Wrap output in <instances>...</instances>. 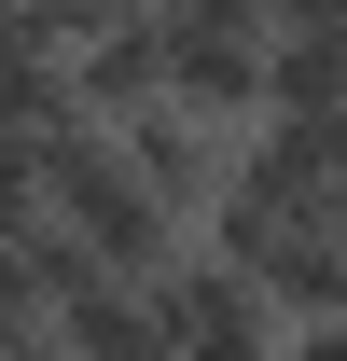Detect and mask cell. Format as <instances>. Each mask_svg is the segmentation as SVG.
<instances>
[{
    "mask_svg": "<svg viewBox=\"0 0 347 361\" xmlns=\"http://www.w3.org/2000/svg\"><path fill=\"white\" fill-rule=\"evenodd\" d=\"M42 223H56V167H42V139H0V250H28Z\"/></svg>",
    "mask_w": 347,
    "mask_h": 361,
    "instance_id": "6",
    "label": "cell"
},
{
    "mask_svg": "<svg viewBox=\"0 0 347 361\" xmlns=\"http://www.w3.org/2000/svg\"><path fill=\"white\" fill-rule=\"evenodd\" d=\"M139 14H153V0H28V28H42V42H111V28H139Z\"/></svg>",
    "mask_w": 347,
    "mask_h": 361,
    "instance_id": "8",
    "label": "cell"
},
{
    "mask_svg": "<svg viewBox=\"0 0 347 361\" xmlns=\"http://www.w3.org/2000/svg\"><path fill=\"white\" fill-rule=\"evenodd\" d=\"M56 334V292H42V250H0V361H28Z\"/></svg>",
    "mask_w": 347,
    "mask_h": 361,
    "instance_id": "7",
    "label": "cell"
},
{
    "mask_svg": "<svg viewBox=\"0 0 347 361\" xmlns=\"http://www.w3.org/2000/svg\"><path fill=\"white\" fill-rule=\"evenodd\" d=\"M28 361H84V348H70V334H42V348H28Z\"/></svg>",
    "mask_w": 347,
    "mask_h": 361,
    "instance_id": "11",
    "label": "cell"
},
{
    "mask_svg": "<svg viewBox=\"0 0 347 361\" xmlns=\"http://www.w3.org/2000/svg\"><path fill=\"white\" fill-rule=\"evenodd\" d=\"M153 292H167V361H292L278 292H264L236 250H209V236H195V250H181Z\"/></svg>",
    "mask_w": 347,
    "mask_h": 361,
    "instance_id": "2",
    "label": "cell"
},
{
    "mask_svg": "<svg viewBox=\"0 0 347 361\" xmlns=\"http://www.w3.org/2000/svg\"><path fill=\"white\" fill-rule=\"evenodd\" d=\"M292 361H347V319H305V334H292Z\"/></svg>",
    "mask_w": 347,
    "mask_h": 361,
    "instance_id": "10",
    "label": "cell"
},
{
    "mask_svg": "<svg viewBox=\"0 0 347 361\" xmlns=\"http://www.w3.org/2000/svg\"><path fill=\"white\" fill-rule=\"evenodd\" d=\"M97 126L84 111V56L42 42V28H0V139H70Z\"/></svg>",
    "mask_w": 347,
    "mask_h": 361,
    "instance_id": "4",
    "label": "cell"
},
{
    "mask_svg": "<svg viewBox=\"0 0 347 361\" xmlns=\"http://www.w3.org/2000/svg\"><path fill=\"white\" fill-rule=\"evenodd\" d=\"M0 28H28V0H0Z\"/></svg>",
    "mask_w": 347,
    "mask_h": 361,
    "instance_id": "13",
    "label": "cell"
},
{
    "mask_svg": "<svg viewBox=\"0 0 347 361\" xmlns=\"http://www.w3.org/2000/svg\"><path fill=\"white\" fill-rule=\"evenodd\" d=\"M278 28H347V0H264Z\"/></svg>",
    "mask_w": 347,
    "mask_h": 361,
    "instance_id": "9",
    "label": "cell"
},
{
    "mask_svg": "<svg viewBox=\"0 0 347 361\" xmlns=\"http://www.w3.org/2000/svg\"><path fill=\"white\" fill-rule=\"evenodd\" d=\"M319 223H334V236H347V180H334V209H319Z\"/></svg>",
    "mask_w": 347,
    "mask_h": 361,
    "instance_id": "12",
    "label": "cell"
},
{
    "mask_svg": "<svg viewBox=\"0 0 347 361\" xmlns=\"http://www.w3.org/2000/svg\"><path fill=\"white\" fill-rule=\"evenodd\" d=\"M42 167H56V223L84 236L97 264L167 278L181 250H195V209H181V195H153V180L126 167V139H111V126H70V139H42Z\"/></svg>",
    "mask_w": 347,
    "mask_h": 361,
    "instance_id": "1",
    "label": "cell"
},
{
    "mask_svg": "<svg viewBox=\"0 0 347 361\" xmlns=\"http://www.w3.org/2000/svg\"><path fill=\"white\" fill-rule=\"evenodd\" d=\"M167 97V28L139 14V28H111V42H84V111L97 126H126V111H153Z\"/></svg>",
    "mask_w": 347,
    "mask_h": 361,
    "instance_id": "5",
    "label": "cell"
},
{
    "mask_svg": "<svg viewBox=\"0 0 347 361\" xmlns=\"http://www.w3.org/2000/svg\"><path fill=\"white\" fill-rule=\"evenodd\" d=\"M167 28V84L222 126H264V70H278V28L264 14H153Z\"/></svg>",
    "mask_w": 347,
    "mask_h": 361,
    "instance_id": "3",
    "label": "cell"
}]
</instances>
